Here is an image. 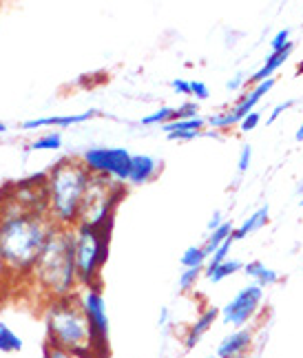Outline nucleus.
Returning a JSON list of instances; mask_svg holds the SVG:
<instances>
[{
	"instance_id": "f257e3e1",
	"label": "nucleus",
	"mask_w": 303,
	"mask_h": 358,
	"mask_svg": "<svg viewBox=\"0 0 303 358\" xmlns=\"http://www.w3.org/2000/svg\"><path fill=\"white\" fill-rule=\"evenodd\" d=\"M51 228L47 215L24 208L7 190L0 195V252L11 277L31 274Z\"/></svg>"
},
{
	"instance_id": "f03ea898",
	"label": "nucleus",
	"mask_w": 303,
	"mask_h": 358,
	"mask_svg": "<svg viewBox=\"0 0 303 358\" xmlns=\"http://www.w3.org/2000/svg\"><path fill=\"white\" fill-rule=\"evenodd\" d=\"M29 277L38 290L49 296V301L76 294L78 270L73 228H51Z\"/></svg>"
},
{
	"instance_id": "7ed1b4c3",
	"label": "nucleus",
	"mask_w": 303,
	"mask_h": 358,
	"mask_svg": "<svg viewBox=\"0 0 303 358\" xmlns=\"http://www.w3.org/2000/svg\"><path fill=\"white\" fill-rule=\"evenodd\" d=\"M91 184V173L78 157H62L47 171V217L58 228H76Z\"/></svg>"
},
{
	"instance_id": "20e7f679",
	"label": "nucleus",
	"mask_w": 303,
	"mask_h": 358,
	"mask_svg": "<svg viewBox=\"0 0 303 358\" xmlns=\"http://www.w3.org/2000/svg\"><path fill=\"white\" fill-rule=\"evenodd\" d=\"M47 345L64 350L78 358H93L89 350V325L80 294L51 299L45 306Z\"/></svg>"
},
{
	"instance_id": "39448f33",
	"label": "nucleus",
	"mask_w": 303,
	"mask_h": 358,
	"mask_svg": "<svg viewBox=\"0 0 303 358\" xmlns=\"http://www.w3.org/2000/svg\"><path fill=\"white\" fill-rule=\"evenodd\" d=\"M115 215L102 217L91 224H78L73 228L76 237V270H78V285L93 287L100 283V272L108 259V248H111Z\"/></svg>"
},
{
	"instance_id": "423d86ee",
	"label": "nucleus",
	"mask_w": 303,
	"mask_h": 358,
	"mask_svg": "<svg viewBox=\"0 0 303 358\" xmlns=\"http://www.w3.org/2000/svg\"><path fill=\"white\" fill-rule=\"evenodd\" d=\"M82 310L87 316L89 325V350L93 358H108L111 345H108V336H111V323H108L106 314V301L102 294V285L85 287L80 294Z\"/></svg>"
},
{
	"instance_id": "0eeeda50",
	"label": "nucleus",
	"mask_w": 303,
	"mask_h": 358,
	"mask_svg": "<svg viewBox=\"0 0 303 358\" xmlns=\"http://www.w3.org/2000/svg\"><path fill=\"white\" fill-rule=\"evenodd\" d=\"M80 162L95 177H106L113 182L127 184L131 171V153L120 146H93L82 153Z\"/></svg>"
},
{
	"instance_id": "6e6552de",
	"label": "nucleus",
	"mask_w": 303,
	"mask_h": 358,
	"mask_svg": "<svg viewBox=\"0 0 303 358\" xmlns=\"http://www.w3.org/2000/svg\"><path fill=\"white\" fill-rule=\"evenodd\" d=\"M261 303H264V287L248 283L219 310V316L226 325H232L235 329L248 327V323L257 316Z\"/></svg>"
},
{
	"instance_id": "1a4fd4ad",
	"label": "nucleus",
	"mask_w": 303,
	"mask_h": 358,
	"mask_svg": "<svg viewBox=\"0 0 303 358\" xmlns=\"http://www.w3.org/2000/svg\"><path fill=\"white\" fill-rule=\"evenodd\" d=\"M255 341V332L251 327H239L232 329L230 334H226L217 345V356L219 358H244L248 356Z\"/></svg>"
},
{
	"instance_id": "9d476101",
	"label": "nucleus",
	"mask_w": 303,
	"mask_h": 358,
	"mask_svg": "<svg viewBox=\"0 0 303 358\" xmlns=\"http://www.w3.org/2000/svg\"><path fill=\"white\" fill-rule=\"evenodd\" d=\"M100 111L98 108H89L85 113H78V115H51V117H34V120H24L20 124L22 131H34V129H49V127H56V129H66V127H73V124H82V122H89L98 115Z\"/></svg>"
},
{
	"instance_id": "9b49d317",
	"label": "nucleus",
	"mask_w": 303,
	"mask_h": 358,
	"mask_svg": "<svg viewBox=\"0 0 303 358\" xmlns=\"http://www.w3.org/2000/svg\"><path fill=\"white\" fill-rule=\"evenodd\" d=\"M272 87H274V80L272 78H268V80H264V82H259V85H255L251 91H248L244 98L230 108V115H232V122L235 124H239L248 113H253V111H257V104L261 102V98H266V93L268 91H272Z\"/></svg>"
},
{
	"instance_id": "f8f14e48",
	"label": "nucleus",
	"mask_w": 303,
	"mask_h": 358,
	"mask_svg": "<svg viewBox=\"0 0 303 358\" xmlns=\"http://www.w3.org/2000/svg\"><path fill=\"white\" fill-rule=\"evenodd\" d=\"M162 164L150 155H131V171H129V184L131 186H144L160 173Z\"/></svg>"
},
{
	"instance_id": "ddd939ff",
	"label": "nucleus",
	"mask_w": 303,
	"mask_h": 358,
	"mask_svg": "<svg viewBox=\"0 0 303 358\" xmlns=\"http://www.w3.org/2000/svg\"><path fill=\"white\" fill-rule=\"evenodd\" d=\"M219 319V308H206L197 319L195 323H192L188 329H186V334H184V348L186 350H192V348H197L199 345V341L209 334V329L213 327V323Z\"/></svg>"
},
{
	"instance_id": "4468645a",
	"label": "nucleus",
	"mask_w": 303,
	"mask_h": 358,
	"mask_svg": "<svg viewBox=\"0 0 303 358\" xmlns=\"http://www.w3.org/2000/svg\"><path fill=\"white\" fill-rule=\"evenodd\" d=\"M293 51H295V45L290 43L288 45L283 51H279V53H270V56L266 58V62L261 64L257 71L251 76V82H255V85H259V82H264V80H268V78H272V73L277 71V69L283 64V62H288V58L293 56Z\"/></svg>"
},
{
	"instance_id": "2eb2a0df",
	"label": "nucleus",
	"mask_w": 303,
	"mask_h": 358,
	"mask_svg": "<svg viewBox=\"0 0 303 358\" xmlns=\"http://www.w3.org/2000/svg\"><path fill=\"white\" fill-rule=\"evenodd\" d=\"M268 219H270V208H268V206H261V208H257L239 228H235V232H232V239H235V241L246 239L248 235H253V232L264 228L268 224Z\"/></svg>"
},
{
	"instance_id": "dca6fc26",
	"label": "nucleus",
	"mask_w": 303,
	"mask_h": 358,
	"mask_svg": "<svg viewBox=\"0 0 303 358\" xmlns=\"http://www.w3.org/2000/svg\"><path fill=\"white\" fill-rule=\"evenodd\" d=\"M244 270H246L248 277L255 281V285H259V287L274 285V283L279 281V274L274 272V270H270V268H266L264 261H259V259L251 261V264H246Z\"/></svg>"
},
{
	"instance_id": "f3484780",
	"label": "nucleus",
	"mask_w": 303,
	"mask_h": 358,
	"mask_svg": "<svg viewBox=\"0 0 303 358\" xmlns=\"http://www.w3.org/2000/svg\"><path fill=\"white\" fill-rule=\"evenodd\" d=\"M24 350L22 336L11 329L5 321H0V354H20Z\"/></svg>"
},
{
	"instance_id": "a211bd4d",
	"label": "nucleus",
	"mask_w": 303,
	"mask_h": 358,
	"mask_svg": "<svg viewBox=\"0 0 303 358\" xmlns=\"http://www.w3.org/2000/svg\"><path fill=\"white\" fill-rule=\"evenodd\" d=\"M206 117H190V120H173L164 124V133H204Z\"/></svg>"
},
{
	"instance_id": "6ab92c4d",
	"label": "nucleus",
	"mask_w": 303,
	"mask_h": 358,
	"mask_svg": "<svg viewBox=\"0 0 303 358\" xmlns=\"http://www.w3.org/2000/svg\"><path fill=\"white\" fill-rule=\"evenodd\" d=\"M232 232H235V226H232L230 222H224L219 228H215V230L211 232V237L206 239V243H204V252L211 257L224 241L232 239Z\"/></svg>"
},
{
	"instance_id": "aec40b11",
	"label": "nucleus",
	"mask_w": 303,
	"mask_h": 358,
	"mask_svg": "<svg viewBox=\"0 0 303 358\" xmlns=\"http://www.w3.org/2000/svg\"><path fill=\"white\" fill-rule=\"evenodd\" d=\"M239 270H244V264H241V261H237V259H228V261H224L222 266H217V268H213V270H206V279H209L211 283H222L226 277H232V274L239 272Z\"/></svg>"
},
{
	"instance_id": "412c9836",
	"label": "nucleus",
	"mask_w": 303,
	"mask_h": 358,
	"mask_svg": "<svg viewBox=\"0 0 303 358\" xmlns=\"http://www.w3.org/2000/svg\"><path fill=\"white\" fill-rule=\"evenodd\" d=\"M180 261H182L184 270H188V268H202L206 261H209V255L204 252V245H188Z\"/></svg>"
},
{
	"instance_id": "4be33fe9",
	"label": "nucleus",
	"mask_w": 303,
	"mask_h": 358,
	"mask_svg": "<svg viewBox=\"0 0 303 358\" xmlns=\"http://www.w3.org/2000/svg\"><path fill=\"white\" fill-rule=\"evenodd\" d=\"M62 146V135L60 133H49V135H43L38 137V140H34L29 144V150H58Z\"/></svg>"
},
{
	"instance_id": "5701e85b",
	"label": "nucleus",
	"mask_w": 303,
	"mask_h": 358,
	"mask_svg": "<svg viewBox=\"0 0 303 358\" xmlns=\"http://www.w3.org/2000/svg\"><path fill=\"white\" fill-rule=\"evenodd\" d=\"M173 120H175V108L173 106H162L160 111L142 117L140 124H142V127H155V124H169Z\"/></svg>"
},
{
	"instance_id": "b1692460",
	"label": "nucleus",
	"mask_w": 303,
	"mask_h": 358,
	"mask_svg": "<svg viewBox=\"0 0 303 358\" xmlns=\"http://www.w3.org/2000/svg\"><path fill=\"white\" fill-rule=\"evenodd\" d=\"M232 243H235V239H228V241H224L222 245H219L217 250L211 255V259H209V266H206V270H213V268H217V266H222L224 261H228V252H230Z\"/></svg>"
},
{
	"instance_id": "393cba45",
	"label": "nucleus",
	"mask_w": 303,
	"mask_h": 358,
	"mask_svg": "<svg viewBox=\"0 0 303 358\" xmlns=\"http://www.w3.org/2000/svg\"><path fill=\"white\" fill-rule=\"evenodd\" d=\"M199 274H202V268H188L182 272V277L177 279V287H180L182 292H188L195 287L197 279H199Z\"/></svg>"
},
{
	"instance_id": "a878e982",
	"label": "nucleus",
	"mask_w": 303,
	"mask_h": 358,
	"mask_svg": "<svg viewBox=\"0 0 303 358\" xmlns=\"http://www.w3.org/2000/svg\"><path fill=\"white\" fill-rule=\"evenodd\" d=\"M199 115V106L197 102H184L182 106L175 108V120H190V117H197Z\"/></svg>"
},
{
	"instance_id": "bb28decb",
	"label": "nucleus",
	"mask_w": 303,
	"mask_h": 358,
	"mask_svg": "<svg viewBox=\"0 0 303 358\" xmlns=\"http://www.w3.org/2000/svg\"><path fill=\"white\" fill-rule=\"evenodd\" d=\"M288 45H290V29H281V31H277V34H274V38L270 40L272 53L283 51Z\"/></svg>"
},
{
	"instance_id": "cd10ccee",
	"label": "nucleus",
	"mask_w": 303,
	"mask_h": 358,
	"mask_svg": "<svg viewBox=\"0 0 303 358\" xmlns=\"http://www.w3.org/2000/svg\"><path fill=\"white\" fill-rule=\"evenodd\" d=\"M190 95H195V100H209L211 89L199 80H190Z\"/></svg>"
},
{
	"instance_id": "c85d7f7f",
	"label": "nucleus",
	"mask_w": 303,
	"mask_h": 358,
	"mask_svg": "<svg viewBox=\"0 0 303 358\" xmlns=\"http://www.w3.org/2000/svg\"><path fill=\"white\" fill-rule=\"evenodd\" d=\"M259 122H261V113H259V111H253V113H248V115L239 122V127H241L244 133H248V131H255V129L259 127Z\"/></svg>"
},
{
	"instance_id": "c756f323",
	"label": "nucleus",
	"mask_w": 303,
	"mask_h": 358,
	"mask_svg": "<svg viewBox=\"0 0 303 358\" xmlns=\"http://www.w3.org/2000/svg\"><path fill=\"white\" fill-rule=\"evenodd\" d=\"M251 159H253V148L251 146H244L241 153H239V162H237V171L241 175L248 171V166H251Z\"/></svg>"
},
{
	"instance_id": "7c9ffc66",
	"label": "nucleus",
	"mask_w": 303,
	"mask_h": 358,
	"mask_svg": "<svg viewBox=\"0 0 303 358\" xmlns=\"http://www.w3.org/2000/svg\"><path fill=\"white\" fill-rule=\"evenodd\" d=\"M293 104H295V100H288V102H281V104H277V106L272 108V113H270V117L266 120V124H274V122H277V117H279L283 111H288V108H290Z\"/></svg>"
},
{
	"instance_id": "2f4dec72",
	"label": "nucleus",
	"mask_w": 303,
	"mask_h": 358,
	"mask_svg": "<svg viewBox=\"0 0 303 358\" xmlns=\"http://www.w3.org/2000/svg\"><path fill=\"white\" fill-rule=\"evenodd\" d=\"M171 87L175 93H180V95H190V80H182V78H177L171 82Z\"/></svg>"
},
{
	"instance_id": "473e14b6",
	"label": "nucleus",
	"mask_w": 303,
	"mask_h": 358,
	"mask_svg": "<svg viewBox=\"0 0 303 358\" xmlns=\"http://www.w3.org/2000/svg\"><path fill=\"white\" fill-rule=\"evenodd\" d=\"M171 142H188V140H195V137H204V133H169L167 135Z\"/></svg>"
},
{
	"instance_id": "72a5a7b5",
	"label": "nucleus",
	"mask_w": 303,
	"mask_h": 358,
	"mask_svg": "<svg viewBox=\"0 0 303 358\" xmlns=\"http://www.w3.org/2000/svg\"><path fill=\"white\" fill-rule=\"evenodd\" d=\"M241 80H244V73L235 76V78H232V80H228V82H226V89H228V91H237V89H239V87L244 85Z\"/></svg>"
},
{
	"instance_id": "f704fd0d",
	"label": "nucleus",
	"mask_w": 303,
	"mask_h": 358,
	"mask_svg": "<svg viewBox=\"0 0 303 358\" xmlns=\"http://www.w3.org/2000/svg\"><path fill=\"white\" fill-rule=\"evenodd\" d=\"M224 224V217H222V213H215L213 217H211V222H209V232H213L215 228H219Z\"/></svg>"
},
{
	"instance_id": "c9c22d12",
	"label": "nucleus",
	"mask_w": 303,
	"mask_h": 358,
	"mask_svg": "<svg viewBox=\"0 0 303 358\" xmlns=\"http://www.w3.org/2000/svg\"><path fill=\"white\" fill-rule=\"evenodd\" d=\"M7 277H11L9 270H7V264H5V259H3V252H0V285H3L7 281Z\"/></svg>"
},
{
	"instance_id": "e433bc0d",
	"label": "nucleus",
	"mask_w": 303,
	"mask_h": 358,
	"mask_svg": "<svg viewBox=\"0 0 303 358\" xmlns=\"http://www.w3.org/2000/svg\"><path fill=\"white\" fill-rule=\"evenodd\" d=\"M167 323H169V310L164 308L162 314H160V327H167Z\"/></svg>"
},
{
	"instance_id": "4c0bfd02",
	"label": "nucleus",
	"mask_w": 303,
	"mask_h": 358,
	"mask_svg": "<svg viewBox=\"0 0 303 358\" xmlns=\"http://www.w3.org/2000/svg\"><path fill=\"white\" fill-rule=\"evenodd\" d=\"M295 140H297V142H303V122H301V127L297 129V135H295Z\"/></svg>"
},
{
	"instance_id": "58836bf2",
	"label": "nucleus",
	"mask_w": 303,
	"mask_h": 358,
	"mask_svg": "<svg viewBox=\"0 0 303 358\" xmlns=\"http://www.w3.org/2000/svg\"><path fill=\"white\" fill-rule=\"evenodd\" d=\"M5 131H7V127H5L3 122H0V133H5Z\"/></svg>"
},
{
	"instance_id": "ea45409f",
	"label": "nucleus",
	"mask_w": 303,
	"mask_h": 358,
	"mask_svg": "<svg viewBox=\"0 0 303 358\" xmlns=\"http://www.w3.org/2000/svg\"><path fill=\"white\" fill-rule=\"evenodd\" d=\"M206 358H219V356H217V354H213V356H206Z\"/></svg>"
},
{
	"instance_id": "a19ab883",
	"label": "nucleus",
	"mask_w": 303,
	"mask_h": 358,
	"mask_svg": "<svg viewBox=\"0 0 303 358\" xmlns=\"http://www.w3.org/2000/svg\"><path fill=\"white\" fill-rule=\"evenodd\" d=\"M244 358H248V356H244Z\"/></svg>"
},
{
	"instance_id": "79ce46f5",
	"label": "nucleus",
	"mask_w": 303,
	"mask_h": 358,
	"mask_svg": "<svg viewBox=\"0 0 303 358\" xmlns=\"http://www.w3.org/2000/svg\"><path fill=\"white\" fill-rule=\"evenodd\" d=\"M301 203H303V199H301Z\"/></svg>"
}]
</instances>
